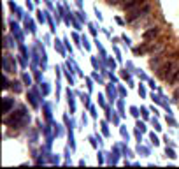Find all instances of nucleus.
Listing matches in <instances>:
<instances>
[{"mask_svg":"<svg viewBox=\"0 0 179 169\" xmlns=\"http://www.w3.org/2000/svg\"><path fill=\"white\" fill-rule=\"evenodd\" d=\"M174 99L179 100V86H176V90H174Z\"/></svg>","mask_w":179,"mask_h":169,"instance_id":"obj_5","label":"nucleus"},{"mask_svg":"<svg viewBox=\"0 0 179 169\" xmlns=\"http://www.w3.org/2000/svg\"><path fill=\"white\" fill-rule=\"evenodd\" d=\"M158 34H160V28H158V27H155V28L144 32V39H146V41H155L156 37H158Z\"/></svg>","mask_w":179,"mask_h":169,"instance_id":"obj_4","label":"nucleus"},{"mask_svg":"<svg viewBox=\"0 0 179 169\" xmlns=\"http://www.w3.org/2000/svg\"><path fill=\"white\" fill-rule=\"evenodd\" d=\"M172 85H174V86H179V72H177V76H176V80L172 81Z\"/></svg>","mask_w":179,"mask_h":169,"instance_id":"obj_6","label":"nucleus"},{"mask_svg":"<svg viewBox=\"0 0 179 169\" xmlns=\"http://www.w3.org/2000/svg\"><path fill=\"white\" fill-rule=\"evenodd\" d=\"M146 2H149V0H119V7L128 11V12H132V11L142 7Z\"/></svg>","mask_w":179,"mask_h":169,"instance_id":"obj_3","label":"nucleus"},{"mask_svg":"<svg viewBox=\"0 0 179 169\" xmlns=\"http://www.w3.org/2000/svg\"><path fill=\"white\" fill-rule=\"evenodd\" d=\"M177 72H179V55H177V57H172V58H169L165 63H163V65H160L156 76H158L160 80L167 81V83H172V81L176 80Z\"/></svg>","mask_w":179,"mask_h":169,"instance_id":"obj_1","label":"nucleus"},{"mask_svg":"<svg viewBox=\"0 0 179 169\" xmlns=\"http://www.w3.org/2000/svg\"><path fill=\"white\" fill-rule=\"evenodd\" d=\"M149 11H151V4H149V2H146L142 7H139V9H135V11H132V12H128L127 21H128V23H135L137 20L146 18V16L149 14Z\"/></svg>","mask_w":179,"mask_h":169,"instance_id":"obj_2","label":"nucleus"}]
</instances>
